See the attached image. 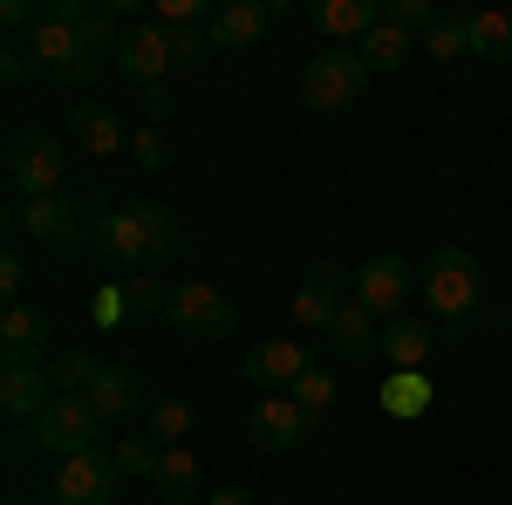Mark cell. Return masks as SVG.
<instances>
[{
	"mask_svg": "<svg viewBox=\"0 0 512 505\" xmlns=\"http://www.w3.org/2000/svg\"><path fill=\"white\" fill-rule=\"evenodd\" d=\"M308 21H315V35H328L335 48H342V41L376 35V28H383V7H376V0H315Z\"/></svg>",
	"mask_w": 512,
	"mask_h": 505,
	"instance_id": "obj_17",
	"label": "cell"
},
{
	"mask_svg": "<svg viewBox=\"0 0 512 505\" xmlns=\"http://www.w3.org/2000/svg\"><path fill=\"white\" fill-rule=\"evenodd\" d=\"M48 335H55V321H48L41 308H28V301L0 314V355H7V362H35V369H41V349H48Z\"/></svg>",
	"mask_w": 512,
	"mask_h": 505,
	"instance_id": "obj_18",
	"label": "cell"
},
{
	"mask_svg": "<svg viewBox=\"0 0 512 505\" xmlns=\"http://www.w3.org/2000/svg\"><path fill=\"white\" fill-rule=\"evenodd\" d=\"M110 458H117V471H123V478H151L164 451L151 444V437H117V451H110Z\"/></svg>",
	"mask_w": 512,
	"mask_h": 505,
	"instance_id": "obj_29",
	"label": "cell"
},
{
	"mask_svg": "<svg viewBox=\"0 0 512 505\" xmlns=\"http://www.w3.org/2000/svg\"><path fill=\"white\" fill-rule=\"evenodd\" d=\"M130 157H137V171H164V164H171V144H164V130H158V123L130 130Z\"/></svg>",
	"mask_w": 512,
	"mask_h": 505,
	"instance_id": "obj_31",
	"label": "cell"
},
{
	"mask_svg": "<svg viewBox=\"0 0 512 505\" xmlns=\"http://www.w3.org/2000/svg\"><path fill=\"white\" fill-rule=\"evenodd\" d=\"M164 35H171V62H178V69H205V55H219V48H212V21L164 28Z\"/></svg>",
	"mask_w": 512,
	"mask_h": 505,
	"instance_id": "obj_27",
	"label": "cell"
},
{
	"mask_svg": "<svg viewBox=\"0 0 512 505\" xmlns=\"http://www.w3.org/2000/svg\"><path fill=\"white\" fill-rule=\"evenodd\" d=\"M417 280H424V308H431V321L451 335V342H465L478 301H485V273H478V260L465 253V246H437Z\"/></svg>",
	"mask_w": 512,
	"mask_h": 505,
	"instance_id": "obj_2",
	"label": "cell"
},
{
	"mask_svg": "<svg viewBox=\"0 0 512 505\" xmlns=\"http://www.w3.org/2000/svg\"><path fill=\"white\" fill-rule=\"evenodd\" d=\"M437 403V389L424 383V369H390V383H383V410L390 417H424Z\"/></svg>",
	"mask_w": 512,
	"mask_h": 505,
	"instance_id": "obj_25",
	"label": "cell"
},
{
	"mask_svg": "<svg viewBox=\"0 0 512 505\" xmlns=\"http://www.w3.org/2000/svg\"><path fill=\"white\" fill-rule=\"evenodd\" d=\"M35 437H41V451H55V458H82V451H103V417L82 396H55L35 417Z\"/></svg>",
	"mask_w": 512,
	"mask_h": 505,
	"instance_id": "obj_9",
	"label": "cell"
},
{
	"mask_svg": "<svg viewBox=\"0 0 512 505\" xmlns=\"http://www.w3.org/2000/svg\"><path fill=\"white\" fill-rule=\"evenodd\" d=\"M362 89H369V69H362L355 48H321L315 62L301 69V103L321 110V117H328V110H349Z\"/></svg>",
	"mask_w": 512,
	"mask_h": 505,
	"instance_id": "obj_5",
	"label": "cell"
},
{
	"mask_svg": "<svg viewBox=\"0 0 512 505\" xmlns=\"http://www.w3.org/2000/svg\"><path fill=\"white\" fill-rule=\"evenodd\" d=\"M287 396H294V403H301V410H308V417H321V410H328V403H335V376H328V369H308V376H301V383L287 389Z\"/></svg>",
	"mask_w": 512,
	"mask_h": 505,
	"instance_id": "obj_30",
	"label": "cell"
},
{
	"mask_svg": "<svg viewBox=\"0 0 512 505\" xmlns=\"http://www.w3.org/2000/svg\"><path fill=\"white\" fill-rule=\"evenodd\" d=\"M205 485V471H198V458L185 451V444H171L158 458V471H151V492H164V505H192V492Z\"/></svg>",
	"mask_w": 512,
	"mask_h": 505,
	"instance_id": "obj_21",
	"label": "cell"
},
{
	"mask_svg": "<svg viewBox=\"0 0 512 505\" xmlns=\"http://www.w3.org/2000/svg\"><path fill=\"white\" fill-rule=\"evenodd\" d=\"M117 41H123L117 14H96V7H82V0H48L35 35H28V62H35L41 76L82 89V82H96L103 55H117Z\"/></svg>",
	"mask_w": 512,
	"mask_h": 505,
	"instance_id": "obj_1",
	"label": "cell"
},
{
	"mask_svg": "<svg viewBox=\"0 0 512 505\" xmlns=\"http://www.w3.org/2000/svg\"><path fill=\"white\" fill-rule=\"evenodd\" d=\"M144 117H151V123L171 117V96H164V89H144Z\"/></svg>",
	"mask_w": 512,
	"mask_h": 505,
	"instance_id": "obj_36",
	"label": "cell"
},
{
	"mask_svg": "<svg viewBox=\"0 0 512 505\" xmlns=\"http://www.w3.org/2000/svg\"><path fill=\"white\" fill-rule=\"evenodd\" d=\"M164 321H171L178 335L219 342V335H233V301H226L212 280H178V287H164Z\"/></svg>",
	"mask_w": 512,
	"mask_h": 505,
	"instance_id": "obj_6",
	"label": "cell"
},
{
	"mask_svg": "<svg viewBox=\"0 0 512 505\" xmlns=\"http://www.w3.org/2000/svg\"><path fill=\"white\" fill-rule=\"evenodd\" d=\"M82 403H89L103 424H130V417H144V410H151V403H144V383H137L130 369H117V362H96V369H89Z\"/></svg>",
	"mask_w": 512,
	"mask_h": 505,
	"instance_id": "obj_12",
	"label": "cell"
},
{
	"mask_svg": "<svg viewBox=\"0 0 512 505\" xmlns=\"http://www.w3.org/2000/svg\"><path fill=\"white\" fill-rule=\"evenodd\" d=\"M465 35H472V55H478V62H512V14L465 7Z\"/></svg>",
	"mask_w": 512,
	"mask_h": 505,
	"instance_id": "obj_23",
	"label": "cell"
},
{
	"mask_svg": "<svg viewBox=\"0 0 512 505\" xmlns=\"http://www.w3.org/2000/svg\"><path fill=\"white\" fill-rule=\"evenodd\" d=\"M89 205H76V198H28V205H14L7 212V226L14 233H28V239H41V246H89Z\"/></svg>",
	"mask_w": 512,
	"mask_h": 505,
	"instance_id": "obj_7",
	"label": "cell"
},
{
	"mask_svg": "<svg viewBox=\"0 0 512 505\" xmlns=\"http://www.w3.org/2000/svg\"><path fill=\"white\" fill-rule=\"evenodd\" d=\"M89 253H103L110 267H144L158 260V212L151 205H117L89 219Z\"/></svg>",
	"mask_w": 512,
	"mask_h": 505,
	"instance_id": "obj_4",
	"label": "cell"
},
{
	"mask_svg": "<svg viewBox=\"0 0 512 505\" xmlns=\"http://www.w3.org/2000/svg\"><path fill=\"white\" fill-rule=\"evenodd\" d=\"M437 349V328H424L417 314H396L390 328H383V362L390 369H424Z\"/></svg>",
	"mask_w": 512,
	"mask_h": 505,
	"instance_id": "obj_20",
	"label": "cell"
},
{
	"mask_svg": "<svg viewBox=\"0 0 512 505\" xmlns=\"http://www.w3.org/2000/svg\"><path fill=\"white\" fill-rule=\"evenodd\" d=\"M117 69H123V82H137V89H164V76L178 69V62H171V35H164L158 21H137V28H123V41H117Z\"/></svg>",
	"mask_w": 512,
	"mask_h": 505,
	"instance_id": "obj_10",
	"label": "cell"
},
{
	"mask_svg": "<svg viewBox=\"0 0 512 505\" xmlns=\"http://www.w3.org/2000/svg\"><path fill=\"white\" fill-rule=\"evenodd\" d=\"M205 505H253L246 485H219V492H205Z\"/></svg>",
	"mask_w": 512,
	"mask_h": 505,
	"instance_id": "obj_35",
	"label": "cell"
},
{
	"mask_svg": "<svg viewBox=\"0 0 512 505\" xmlns=\"http://www.w3.org/2000/svg\"><path fill=\"white\" fill-rule=\"evenodd\" d=\"M69 130H76V144L89 157H117L130 151V130H123V117L110 110V103H96V96H82L76 110H69Z\"/></svg>",
	"mask_w": 512,
	"mask_h": 505,
	"instance_id": "obj_15",
	"label": "cell"
},
{
	"mask_svg": "<svg viewBox=\"0 0 512 505\" xmlns=\"http://www.w3.org/2000/svg\"><path fill=\"white\" fill-rule=\"evenodd\" d=\"M239 369H246L253 383H267V389H280V383L294 389L308 369H315V362H308V349H301L294 335H267V342H253V349H246V362H239Z\"/></svg>",
	"mask_w": 512,
	"mask_h": 505,
	"instance_id": "obj_14",
	"label": "cell"
},
{
	"mask_svg": "<svg viewBox=\"0 0 512 505\" xmlns=\"http://www.w3.org/2000/svg\"><path fill=\"white\" fill-rule=\"evenodd\" d=\"M246 430H253V444H267V451H294V444H308L315 417H308L287 389H260V403H253Z\"/></svg>",
	"mask_w": 512,
	"mask_h": 505,
	"instance_id": "obj_11",
	"label": "cell"
},
{
	"mask_svg": "<svg viewBox=\"0 0 512 505\" xmlns=\"http://www.w3.org/2000/svg\"><path fill=\"white\" fill-rule=\"evenodd\" d=\"M69 178V151L55 130H35V123H14L7 130V185H14V205L28 198H55Z\"/></svg>",
	"mask_w": 512,
	"mask_h": 505,
	"instance_id": "obj_3",
	"label": "cell"
},
{
	"mask_svg": "<svg viewBox=\"0 0 512 505\" xmlns=\"http://www.w3.org/2000/svg\"><path fill=\"white\" fill-rule=\"evenodd\" d=\"M21 287H28V260L0 253V294H7V308H21Z\"/></svg>",
	"mask_w": 512,
	"mask_h": 505,
	"instance_id": "obj_34",
	"label": "cell"
},
{
	"mask_svg": "<svg viewBox=\"0 0 512 505\" xmlns=\"http://www.w3.org/2000/svg\"><path fill=\"white\" fill-rule=\"evenodd\" d=\"M28 76H35V62H28V41H0V82H7V89H21Z\"/></svg>",
	"mask_w": 512,
	"mask_h": 505,
	"instance_id": "obj_33",
	"label": "cell"
},
{
	"mask_svg": "<svg viewBox=\"0 0 512 505\" xmlns=\"http://www.w3.org/2000/svg\"><path fill=\"white\" fill-rule=\"evenodd\" d=\"M48 403H55V383L41 376L35 362H7V369H0V410H7V417H28V424H35Z\"/></svg>",
	"mask_w": 512,
	"mask_h": 505,
	"instance_id": "obj_19",
	"label": "cell"
},
{
	"mask_svg": "<svg viewBox=\"0 0 512 505\" xmlns=\"http://www.w3.org/2000/svg\"><path fill=\"white\" fill-rule=\"evenodd\" d=\"M424 55H437V62H458V55H472V35H465V14H437V28L424 35Z\"/></svg>",
	"mask_w": 512,
	"mask_h": 505,
	"instance_id": "obj_28",
	"label": "cell"
},
{
	"mask_svg": "<svg viewBox=\"0 0 512 505\" xmlns=\"http://www.w3.org/2000/svg\"><path fill=\"white\" fill-rule=\"evenodd\" d=\"M369 321H376V314L362 308V301H342V314H335V328H328V342H335V349L342 355H369V349H383V335H376V328H369Z\"/></svg>",
	"mask_w": 512,
	"mask_h": 505,
	"instance_id": "obj_26",
	"label": "cell"
},
{
	"mask_svg": "<svg viewBox=\"0 0 512 505\" xmlns=\"http://www.w3.org/2000/svg\"><path fill=\"white\" fill-rule=\"evenodd\" d=\"M410 287H417V267L403 253H376L369 267H355V301L369 314H396L410 301Z\"/></svg>",
	"mask_w": 512,
	"mask_h": 505,
	"instance_id": "obj_13",
	"label": "cell"
},
{
	"mask_svg": "<svg viewBox=\"0 0 512 505\" xmlns=\"http://www.w3.org/2000/svg\"><path fill=\"white\" fill-rule=\"evenodd\" d=\"M383 21H396L403 35H431V28H437V7H431V0H390V7H383Z\"/></svg>",
	"mask_w": 512,
	"mask_h": 505,
	"instance_id": "obj_32",
	"label": "cell"
},
{
	"mask_svg": "<svg viewBox=\"0 0 512 505\" xmlns=\"http://www.w3.org/2000/svg\"><path fill=\"white\" fill-rule=\"evenodd\" d=\"M117 458L110 451H82V458H62L55 478H48V505H117Z\"/></svg>",
	"mask_w": 512,
	"mask_h": 505,
	"instance_id": "obj_8",
	"label": "cell"
},
{
	"mask_svg": "<svg viewBox=\"0 0 512 505\" xmlns=\"http://www.w3.org/2000/svg\"><path fill=\"white\" fill-rule=\"evenodd\" d=\"M355 55H362V69H369V76H396V69L417 55V35H403L396 21H383L376 35H362V48H355Z\"/></svg>",
	"mask_w": 512,
	"mask_h": 505,
	"instance_id": "obj_22",
	"label": "cell"
},
{
	"mask_svg": "<svg viewBox=\"0 0 512 505\" xmlns=\"http://www.w3.org/2000/svg\"><path fill=\"white\" fill-rule=\"evenodd\" d=\"M144 437L171 451V444H185L192 437V403L185 396H151V410H144Z\"/></svg>",
	"mask_w": 512,
	"mask_h": 505,
	"instance_id": "obj_24",
	"label": "cell"
},
{
	"mask_svg": "<svg viewBox=\"0 0 512 505\" xmlns=\"http://www.w3.org/2000/svg\"><path fill=\"white\" fill-rule=\"evenodd\" d=\"M267 28H274V7H260V0H226V7H212V48H219V55L253 48Z\"/></svg>",
	"mask_w": 512,
	"mask_h": 505,
	"instance_id": "obj_16",
	"label": "cell"
}]
</instances>
